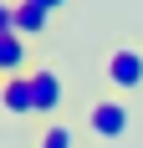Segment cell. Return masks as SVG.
Returning <instances> with one entry per match:
<instances>
[{
  "mask_svg": "<svg viewBox=\"0 0 143 148\" xmlns=\"http://www.w3.org/2000/svg\"><path fill=\"white\" fill-rule=\"evenodd\" d=\"M31 92H36V118H56L61 112V72L51 66H31Z\"/></svg>",
  "mask_w": 143,
  "mask_h": 148,
  "instance_id": "3",
  "label": "cell"
},
{
  "mask_svg": "<svg viewBox=\"0 0 143 148\" xmlns=\"http://www.w3.org/2000/svg\"><path fill=\"white\" fill-rule=\"evenodd\" d=\"M36 5H46V10L56 15V10H61V5H67V0H36Z\"/></svg>",
  "mask_w": 143,
  "mask_h": 148,
  "instance_id": "7",
  "label": "cell"
},
{
  "mask_svg": "<svg viewBox=\"0 0 143 148\" xmlns=\"http://www.w3.org/2000/svg\"><path fill=\"white\" fill-rule=\"evenodd\" d=\"M31 46H26V36H0V77H26L31 66Z\"/></svg>",
  "mask_w": 143,
  "mask_h": 148,
  "instance_id": "5",
  "label": "cell"
},
{
  "mask_svg": "<svg viewBox=\"0 0 143 148\" xmlns=\"http://www.w3.org/2000/svg\"><path fill=\"white\" fill-rule=\"evenodd\" d=\"M0 107L10 118H36V92H31V72L26 77H5L0 82Z\"/></svg>",
  "mask_w": 143,
  "mask_h": 148,
  "instance_id": "4",
  "label": "cell"
},
{
  "mask_svg": "<svg viewBox=\"0 0 143 148\" xmlns=\"http://www.w3.org/2000/svg\"><path fill=\"white\" fill-rule=\"evenodd\" d=\"M133 128V112L123 97H97V102L87 107V133L102 138V143H118V138H128Z\"/></svg>",
  "mask_w": 143,
  "mask_h": 148,
  "instance_id": "1",
  "label": "cell"
},
{
  "mask_svg": "<svg viewBox=\"0 0 143 148\" xmlns=\"http://www.w3.org/2000/svg\"><path fill=\"white\" fill-rule=\"evenodd\" d=\"M36 148H72V128L67 123H46V133H41Z\"/></svg>",
  "mask_w": 143,
  "mask_h": 148,
  "instance_id": "6",
  "label": "cell"
},
{
  "mask_svg": "<svg viewBox=\"0 0 143 148\" xmlns=\"http://www.w3.org/2000/svg\"><path fill=\"white\" fill-rule=\"evenodd\" d=\"M102 77H107V87H118V92H138L143 87V51L138 46H113L107 61H102Z\"/></svg>",
  "mask_w": 143,
  "mask_h": 148,
  "instance_id": "2",
  "label": "cell"
}]
</instances>
